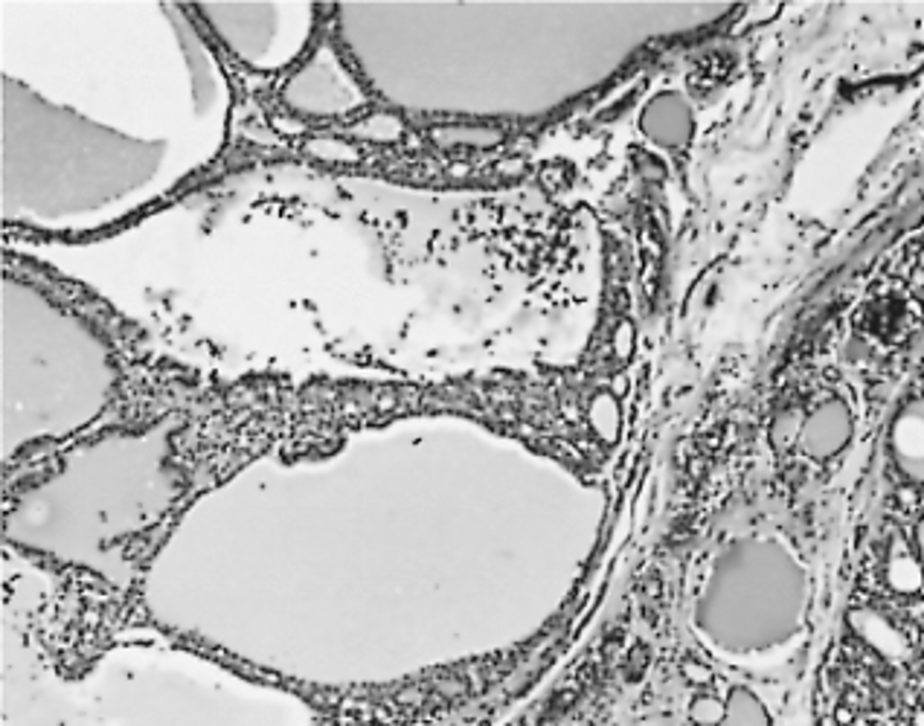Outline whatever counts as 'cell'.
Masks as SVG:
<instances>
[{
    "label": "cell",
    "instance_id": "cell-1",
    "mask_svg": "<svg viewBox=\"0 0 924 726\" xmlns=\"http://www.w3.org/2000/svg\"><path fill=\"white\" fill-rule=\"evenodd\" d=\"M640 128L660 149H686L695 137V111L680 93H657L640 114Z\"/></svg>",
    "mask_w": 924,
    "mask_h": 726
},
{
    "label": "cell",
    "instance_id": "cell-2",
    "mask_svg": "<svg viewBox=\"0 0 924 726\" xmlns=\"http://www.w3.org/2000/svg\"><path fill=\"white\" fill-rule=\"evenodd\" d=\"M852 439V413L843 401L820 404L802 427V448L814 459H829Z\"/></svg>",
    "mask_w": 924,
    "mask_h": 726
},
{
    "label": "cell",
    "instance_id": "cell-3",
    "mask_svg": "<svg viewBox=\"0 0 924 726\" xmlns=\"http://www.w3.org/2000/svg\"><path fill=\"white\" fill-rule=\"evenodd\" d=\"M724 726H770V718L753 692L733 689L724 703Z\"/></svg>",
    "mask_w": 924,
    "mask_h": 726
},
{
    "label": "cell",
    "instance_id": "cell-4",
    "mask_svg": "<svg viewBox=\"0 0 924 726\" xmlns=\"http://www.w3.org/2000/svg\"><path fill=\"white\" fill-rule=\"evenodd\" d=\"M692 715L701 726L721 724L724 721V703L721 700H701V703H695Z\"/></svg>",
    "mask_w": 924,
    "mask_h": 726
}]
</instances>
